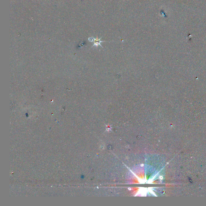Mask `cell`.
<instances>
[{"label": "cell", "instance_id": "obj_1", "mask_svg": "<svg viewBox=\"0 0 206 206\" xmlns=\"http://www.w3.org/2000/svg\"><path fill=\"white\" fill-rule=\"evenodd\" d=\"M101 37L100 38H98V36H97L96 38H93V39H94V44H93V46H95L97 47L99 45H100L101 47H102V46H101V43L103 42H106L105 41L101 40Z\"/></svg>", "mask_w": 206, "mask_h": 206}, {"label": "cell", "instance_id": "obj_2", "mask_svg": "<svg viewBox=\"0 0 206 206\" xmlns=\"http://www.w3.org/2000/svg\"><path fill=\"white\" fill-rule=\"evenodd\" d=\"M93 38H89V40L90 41L92 42L93 41Z\"/></svg>", "mask_w": 206, "mask_h": 206}]
</instances>
